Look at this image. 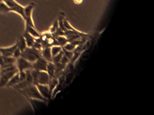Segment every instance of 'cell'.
<instances>
[{"instance_id":"cell-1","label":"cell","mask_w":154,"mask_h":115,"mask_svg":"<svg viewBox=\"0 0 154 115\" xmlns=\"http://www.w3.org/2000/svg\"><path fill=\"white\" fill-rule=\"evenodd\" d=\"M0 87L6 86L11 77L18 72L15 65L0 69Z\"/></svg>"},{"instance_id":"cell-2","label":"cell","mask_w":154,"mask_h":115,"mask_svg":"<svg viewBox=\"0 0 154 115\" xmlns=\"http://www.w3.org/2000/svg\"><path fill=\"white\" fill-rule=\"evenodd\" d=\"M19 91L23 94L26 98H30L34 99H38L40 100H43L47 101L46 99H45L40 93L37 86L34 84H31L23 89L19 90Z\"/></svg>"},{"instance_id":"cell-3","label":"cell","mask_w":154,"mask_h":115,"mask_svg":"<svg viewBox=\"0 0 154 115\" xmlns=\"http://www.w3.org/2000/svg\"><path fill=\"white\" fill-rule=\"evenodd\" d=\"M21 57L26 59L29 62L33 63L39 57L41 56V50H38L34 47H26L21 53Z\"/></svg>"},{"instance_id":"cell-4","label":"cell","mask_w":154,"mask_h":115,"mask_svg":"<svg viewBox=\"0 0 154 115\" xmlns=\"http://www.w3.org/2000/svg\"><path fill=\"white\" fill-rule=\"evenodd\" d=\"M34 7L35 4L33 2H31L28 5L24 7L23 17L22 19L25 21V25L35 27L34 23L32 17V12Z\"/></svg>"},{"instance_id":"cell-5","label":"cell","mask_w":154,"mask_h":115,"mask_svg":"<svg viewBox=\"0 0 154 115\" xmlns=\"http://www.w3.org/2000/svg\"><path fill=\"white\" fill-rule=\"evenodd\" d=\"M15 65L18 71H25L26 70L32 69V63L21 56L16 59Z\"/></svg>"},{"instance_id":"cell-6","label":"cell","mask_w":154,"mask_h":115,"mask_svg":"<svg viewBox=\"0 0 154 115\" xmlns=\"http://www.w3.org/2000/svg\"><path fill=\"white\" fill-rule=\"evenodd\" d=\"M26 78L25 71H18L9 80L7 84V87H13L16 84H18L20 81H22Z\"/></svg>"},{"instance_id":"cell-7","label":"cell","mask_w":154,"mask_h":115,"mask_svg":"<svg viewBox=\"0 0 154 115\" xmlns=\"http://www.w3.org/2000/svg\"><path fill=\"white\" fill-rule=\"evenodd\" d=\"M16 59L12 56H5L0 55V69L15 65Z\"/></svg>"},{"instance_id":"cell-8","label":"cell","mask_w":154,"mask_h":115,"mask_svg":"<svg viewBox=\"0 0 154 115\" xmlns=\"http://www.w3.org/2000/svg\"><path fill=\"white\" fill-rule=\"evenodd\" d=\"M48 61H46L43 58L39 57L35 62L32 63V69H35L38 71H46V66L48 64Z\"/></svg>"},{"instance_id":"cell-9","label":"cell","mask_w":154,"mask_h":115,"mask_svg":"<svg viewBox=\"0 0 154 115\" xmlns=\"http://www.w3.org/2000/svg\"><path fill=\"white\" fill-rule=\"evenodd\" d=\"M36 86L41 94V95L46 100L48 101V99L52 96V93L51 91L48 86V84H36Z\"/></svg>"},{"instance_id":"cell-10","label":"cell","mask_w":154,"mask_h":115,"mask_svg":"<svg viewBox=\"0 0 154 115\" xmlns=\"http://www.w3.org/2000/svg\"><path fill=\"white\" fill-rule=\"evenodd\" d=\"M50 76L46 71H38L37 84H48L50 80Z\"/></svg>"},{"instance_id":"cell-11","label":"cell","mask_w":154,"mask_h":115,"mask_svg":"<svg viewBox=\"0 0 154 115\" xmlns=\"http://www.w3.org/2000/svg\"><path fill=\"white\" fill-rule=\"evenodd\" d=\"M17 47V43H16L13 46H11L9 47H0V54L5 56H12Z\"/></svg>"},{"instance_id":"cell-12","label":"cell","mask_w":154,"mask_h":115,"mask_svg":"<svg viewBox=\"0 0 154 115\" xmlns=\"http://www.w3.org/2000/svg\"><path fill=\"white\" fill-rule=\"evenodd\" d=\"M41 56L48 62H52V56L51 54V47H45L41 50Z\"/></svg>"},{"instance_id":"cell-13","label":"cell","mask_w":154,"mask_h":115,"mask_svg":"<svg viewBox=\"0 0 154 115\" xmlns=\"http://www.w3.org/2000/svg\"><path fill=\"white\" fill-rule=\"evenodd\" d=\"M22 36L23 37L26 46L28 47H32L33 44H34L35 40V38H34V37H32L31 35H30L28 32H27L26 31H24Z\"/></svg>"},{"instance_id":"cell-14","label":"cell","mask_w":154,"mask_h":115,"mask_svg":"<svg viewBox=\"0 0 154 115\" xmlns=\"http://www.w3.org/2000/svg\"><path fill=\"white\" fill-rule=\"evenodd\" d=\"M46 71L48 72V74H49L51 78L55 77V66L54 63H53L52 62H48L46 66Z\"/></svg>"},{"instance_id":"cell-15","label":"cell","mask_w":154,"mask_h":115,"mask_svg":"<svg viewBox=\"0 0 154 115\" xmlns=\"http://www.w3.org/2000/svg\"><path fill=\"white\" fill-rule=\"evenodd\" d=\"M25 31H26L27 32H28L30 35H31L32 37H34V38H37L40 37V33H39L35 29V27H32L31 26H27L25 25Z\"/></svg>"},{"instance_id":"cell-16","label":"cell","mask_w":154,"mask_h":115,"mask_svg":"<svg viewBox=\"0 0 154 115\" xmlns=\"http://www.w3.org/2000/svg\"><path fill=\"white\" fill-rule=\"evenodd\" d=\"M17 47L21 50V52H22L23 50H25L27 47L25 40L22 35L19 38L18 40L17 41Z\"/></svg>"},{"instance_id":"cell-17","label":"cell","mask_w":154,"mask_h":115,"mask_svg":"<svg viewBox=\"0 0 154 115\" xmlns=\"http://www.w3.org/2000/svg\"><path fill=\"white\" fill-rule=\"evenodd\" d=\"M63 50V47L59 45H55L51 47V51L52 57L56 56L59 53H60Z\"/></svg>"},{"instance_id":"cell-18","label":"cell","mask_w":154,"mask_h":115,"mask_svg":"<svg viewBox=\"0 0 154 115\" xmlns=\"http://www.w3.org/2000/svg\"><path fill=\"white\" fill-rule=\"evenodd\" d=\"M76 47V46L74 44H73L72 43L68 42L65 45H64L62 47H63V49H64L66 50L70 51V52H73L75 50Z\"/></svg>"},{"instance_id":"cell-19","label":"cell","mask_w":154,"mask_h":115,"mask_svg":"<svg viewBox=\"0 0 154 115\" xmlns=\"http://www.w3.org/2000/svg\"><path fill=\"white\" fill-rule=\"evenodd\" d=\"M21 53H22L21 50L17 47V48L15 49V50H14V53H13V54L12 57L14 58L15 59H17L18 58L20 57V56H21Z\"/></svg>"},{"instance_id":"cell-20","label":"cell","mask_w":154,"mask_h":115,"mask_svg":"<svg viewBox=\"0 0 154 115\" xmlns=\"http://www.w3.org/2000/svg\"><path fill=\"white\" fill-rule=\"evenodd\" d=\"M82 1H83V0H73L74 2H75V4H81V3L82 2Z\"/></svg>"},{"instance_id":"cell-21","label":"cell","mask_w":154,"mask_h":115,"mask_svg":"<svg viewBox=\"0 0 154 115\" xmlns=\"http://www.w3.org/2000/svg\"><path fill=\"white\" fill-rule=\"evenodd\" d=\"M0 55H1V54H0Z\"/></svg>"}]
</instances>
